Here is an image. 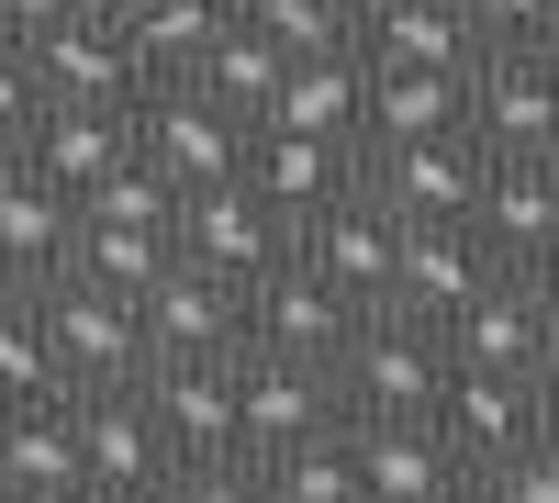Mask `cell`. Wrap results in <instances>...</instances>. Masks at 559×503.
I'll return each instance as SVG.
<instances>
[{
  "label": "cell",
  "instance_id": "1",
  "mask_svg": "<svg viewBox=\"0 0 559 503\" xmlns=\"http://www.w3.org/2000/svg\"><path fill=\"white\" fill-rule=\"evenodd\" d=\"M459 381V358L437 325H414V313H369L358 347L336 358V392H347V426H437V403Z\"/></svg>",
  "mask_w": 559,
  "mask_h": 503
},
{
  "label": "cell",
  "instance_id": "2",
  "mask_svg": "<svg viewBox=\"0 0 559 503\" xmlns=\"http://www.w3.org/2000/svg\"><path fill=\"white\" fill-rule=\"evenodd\" d=\"M247 146H258V134L224 112L213 89H191V79H168V89H146V101H134V157H146L179 202H191V191H224V179H247Z\"/></svg>",
  "mask_w": 559,
  "mask_h": 503
},
{
  "label": "cell",
  "instance_id": "3",
  "mask_svg": "<svg viewBox=\"0 0 559 503\" xmlns=\"http://www.w3.org/2000/svg\"><path fill=\"white\" fill-rule=\"evenodd\" d=\"M34 302H45V347H57V381H68V392H134V381L157 370L146 313H134L123 291L57 280V291H34Z\"/></svg>",
  "mask_w": 559,
  "mask_h": 503
},
{
  "label": "cell",
  "instance_id": "4",
  "mask_svg": "<svg viewBox=\"0 0 559 503\" xmlns=\"http://www.w3.org/2000/svg\"><path fill=\"white\" fill-rule=\"evenodd\" d=\"M236 403H247V459L258 470L292 459V447H313V436H347V392H336V370H313V358L247 347L236 358Z\"/></svg>",
  "mask_w": 559,
  "mask_h": 503
},
{
  "label": "cell",
  "instance_id": "5",
  "mask_svg": "<svg viewBox=\"0 0 559 503\" xmlns=\"http://www.w3.org/2000/svg\"><path fill=\"white\" fill-rule=\"evenodd\" d=\"M146 415L168 436L179 470H213V459H247V403H236V358H157L146 381Z\"/></svg>",
  "mask_w": 559,
  "mask_h": 503
},
{
  "label": "cell",
  "instance_id": "6",
  "mask_svg": "<svg viewBox=\"0 0 559 503\" xmlns=\"http://www.w3.org/2000/svg\"><path fill=\"white\" fill-rule=\"evenodd\" d=\"M481 146L471 134H426V146H369L358 157V191L381 202L392 224H471L481 213Z\"/></svg>",
  "mask_w": 559,
  "mask_h": 503
},
{
  "label": "cell",
  "instance_id": "7",
  "mask_svg": "<svg viewBox=\"0 0 559 503\" xmlns=\"http://www.w3.org/2000/svg\"><path fill=\"white\" fill-rule=\"evenodd\" d=\"M179 258L213 268V280H236V291H258L269 268H292V224H280L247 179H224V191H191V202H179Z\"/></svg>",
  "mask_w": 559,
  "mask_h": 503
},
{
  "label": "cell",
  "instance_id": "8",
  "mask_svg": "<svg viewBox=\"0 0 559 503\" xmlns=\"http://www.w3.org/2000/svg\"><path fill=\"white\" fill-rule=\"evenodd\" d=\"M358 325H369V313L336 280H313L302 258L269 268V280L247 291V347H269V358H313V370H336V358L358 347Z\"/></svg>",
  "mask_w": 559,
  "mask_h": 503
},
{
  "label": "cell",
  "instance_id": "9",
  "mask_svg": "<svg viewBox=\"0 0 559 503\" xmlns=\"http://www.w3.org/2000/svg\"><path fill=\"white\" fill-rule=\"evenodd\" d=\"M471 146L481 157H559V57H481L471 68Z\"/></svg>",
  "mask_w": 559,
  "mask_h": 503
},
{
  "label": "cell",
  "instance_id": "10",
  "mask_svg": "<svg viewBox=\"0 0 559 503\" xmlns=\"http://www.w3.org/2000/svg\"><path fill=\"white\" fill-rule=\"evenodd\" d=\"M313 280H336L358 313H392V280H403V224L369 202V191H347L324 224H302V247H292Z\"/></svg>",
  "mask_w": 559,
  "mask_h": 503
},
{
  "label": "cell",
  "instance_id": "11",
  "mask_svg": "<svg viewBox=\"0 0 559 503\" xmlns=\"http://www.w3.org/2000/svg\"><path fill=\"white\" fill-rule=\"evenodd\" d=\"M503 280V258L471 236V224H403V280H392V313L414 325H459L481 291Z\"/></svg>",
  "mask_w": 559,
  "mask_h": 503
},
{
  "label": "cell",
  "instance_id": "12",
  "mask_svg": "<svg viewBox=\"0 0 559 503\" xmlns=\"http://www.w3.org/2000/svg\"><path fill=\"white\" fill-rule=\"evenodd\" d=\"M68 268H79V202L45 191V179L12 157L0 168V280L12 291H57Z\"/></svg>",
  "mask_w": 559,
  "mask_h": 503
},
{
  "label": "cell",
  "instance_id": "13",
  "mask_svg": "<svg viewBox=\"0 0 559 503\" xmlns=\"http://www.w3.org/2000/svg\"><path fill=\"white\" fill-rule=\"evenodd\" d=\"M448 336V358H459V370H492V381H537V358L559 347V313L515 280V268H503V280L471 302V313H459V325H437Z\"/></svg>",
  "mask_w": 559,
  "mask_h": 503
},
{
  "label": "cell",
  "instance_id": "14",
  "mask_svg": "<svg viewBox=\"0 0 559 503\" xmlns=\"http://www.w3.org/2000/svg\"><path fill=\"white\" fill-rule=\"evenodd\" d=\"M134 313H146V347L157 358H247V291L213 280V268H191V258H179Z\"/></svg>",
  "mask_w": 559,
  "mask_h": 503
},
{
  "label": "cell",
  "instance_id": "15",
  "mask_svg": "<svg viewBox=\"0 0 559 503\" xmlns=\"http://www.w3.org/2000/svg\"><path fill=\"white\" fill-rule=\"evenodd\" d=\"M79 470L102 481V492H168L179 481L168 436L146 415V392H79Z\"/></svg>",
  "mask_w": 559,
  "mask_h": 503
},
{
  "label": "cell",
  "instance_id": "16",
  "mask_svg": "<svg viewBox=\"0 0 559 503\" xmlns=\"http://www.w3.org/2000/svg\"><path fill=\"white\" fill-rule=\"evenodd\" d=\"M247 191L292 224V247H302V224H324L347 191H358V146H313V134H258L247 146Z\"/></svg>",
  "mask_w": 559,
  "mask_h": 503
},
{
  "label": "cell",
  "instance_id": "17",
  "mask_svg": "<svg viewBox=\"0 0 559 503\" xmlns=\"http://www.w3.org/2000/svg\"><path fill=\"white\" fill-rule=\"evenodd\" d=\"M258 134H313V146H358L369 157V57H358V45H336V57H292L280 112Z\"/></svg>",
  "mask_w": 559,
  "mask_h": 503
},
{
  "label": "cell",
  "instance_id": "18",
  "mask_svg": "<svg viewBox=\"0 0 559 503\" xmlns=\"http://www.w3.org/2000/svg\"><path fill=\"white\" fill-rule=\"evenodd\" d=\"M23 57H34V79H45V101H57V112H134V101H146V68H134L123 23L45 34V45H23Z\"/></svg>",
  "mask_w": 559,
  "mask_h": 503
},
{
  "label": "cell",
  "instance_id": "19",
  "mask_svg": "<svg viewBox=\"0 0 559 503\" xmlns=\"http://www.w3.org/2000/svg\"><path fill=\"white\" fill-rule=\"evenodd\" d=\"M437 436L459 447V470H503V459H515V447H537L548 426H537V392L526 381H492V370H459L448 381V403H437Z\"/></svg>",
  "mask_w": 559,
  "mask_h": 503
},
{
  "label": "cell",
  "instance_id": "20",
  "mask_svg": "<svg viewBox=\"0 0 559 503\" xmlns=\"http://www.w3.org/2000/svg\"><path fill=\"white\" fill-rule=\"evenodd\" d=\"M0 492H12V503H68V492H90V470H79V392L12 403V415H0Z\"/></svg>",
  "mask_w": 559,
  "mask_h": 503
},
{
  "label": "cell",
  "instance_id": "21",
  "mask_svg": "<svg viewBox=\"0 0 559 503\" xmlns=\"http://www.w3.org/2000/svg\"><path fill=\"white\" fill-rule=\"evenodd\" d=\"M347 447H358L369 503H459L471 492V470H459V447L437 426H347Z\"/></svg>",
  "mask_w": 559,
  "mask_h": 503
},
{
  "label": "cell",
  "instance_id": "22",
  "mask_svg": "<svg viewBox=\"0 0 559 503\" xmlns=\"http://www.w3.org/2000/svg\"><path fill=\"white\" fill-rule=\"evenodd\" d=\"M23 168L45 179V191L90 202L102 179H123V168H134V112H57V101H45L34 146H23Z\"/></svg>",
  "mask_w": 559,
  "mask_h": 503
},
{
  "label": "cell",
  "instance_id": "23",
  "mask_svg": "<svg viewBox=\"0 0 559 503\" xmlns=\"http://www.w3.org/2000/svg\"><path fill=\"white\" fill-rule=\"evenodd\" d=\"M358 57L369 68H448V79H471L481 45H471V12H459V0H369L358 12Z\"/></svg>",
  "mask_w": 559,
  "mask_h": 503
},
{
  "label": "cell",
  "instance_id": "24",
  "mask_svg": "<svg viewBox=\"0 0 559 503\" xmlns=\"http://www.w3.org/2000/svg\"><path fill=\"white\" fill-rule=\"evenodd\" d=\"M471 236H481L503 268H537V247L559 236V168H548V157H492V168H481Z\"/></svg>",
  "mask_w": 559,
  "mask_h": 503
},
{
  "label": "cell",
  "instance_id": "25",
  "mask_svg": "<svg viewBox=\"0 0 559 503\" xmlns=\"http://www.w3.org/2000/svg\"><path fill=\"white\" fill-rule=\"evenodd\" d=\"M112 23L146 68V89H168V79H202V57L236 34V0H146V12H112Z\"/></svg>",
  "mask_w": 559,
  "mask_h": 503
},
{
  "label": "cell",
  "instance_id": "26",
  "mask_svg": "<svg viewBox=\"0 0 559 503\" xmlns=\"http://www.w3.org/2000/svg\"><path fill=\"white\" fill-rule=\"evenodd\" d=\"M426 134H471V79L369 68V146H426Z\"/></svg>",
  "mask_w": 559,
  "mask_h": 503
},
{
  "label": "cell",
  "instance_id": "27",
  "mask_svg": "<svg viewBox=\"0 0 559 503\" xmlns=\"http://www.w3.org/2000/svg\"><path fill=\"white\" fill-rule=\"evenodd\" d=\"M280 79H292V57H280L269 34H247V23H236V34H224L213 57H202V79H191V89H213V101H224V112H236V123L258 134V123L280 112Z\"/></svg>",
  "mask_w": 559,
  "mask_h": 503
},
{
  "label": "cell",
  "instance_id": "28",
  "mask_svg": "<svg viewBox=\"0 0 559 503\" xmlns=\"http://www.w3.org/2000/svg\"><path fill=\"white\" fill-rule=\"evenodd\" d=\"M57 347H45V302L34 291H0V415L12 403H57Z\"/></svg>",
  "mask_w": 559,
  "mask_h": 503
},
{
  "label": "cell",
  "instance_id": "29",
  "mask_svg": "<svg viewBox=\"0 0 559 503\" xmlns=\"http://www.w3.org/2000/svg\"><path fill=\"white\" fill-rule=\"evenodd\" d=\"M236 23L269 34L280 57H336L358 45V0H236Z\"/></svg>",
  "mask_w": 559,
  "mask_h": 503
},
{
  "label": "cell",
  "instance_id": "30",
  "mask_svg": "<svg viewBox=\"0 0 559 503\" xmlns=\"http://www.w3.org/2000/svg\"><path fill=\"white\" fill-rule=\"evenodd\" d=\"M269 492H280V503H369L347 436H313V447H292V459H269Z\"/></svg>",
  "mask_w": 559,
  "mask_h": 503
},
{
  "label": "cell",
  "instance_id": "31",
  "mask_svg": "<svg viewBox=\"0 0 559 503\" xmlns=\"http://www.w3.org/2000/svg\"><path fill=\"white\" fill-rule=\"evenodd\" d=\"M459 12H471L481 57H548L559 45V0H459Z\"/></svg>",
  "mask_w": 559,
  "mask_h": 503
},
{
  "label": "cell",
  "instance_id": "32",
  "mask_svg": "<svg viewBox=\"0 0 559 503\" xmlns=\"http://www.w3.org/2000/svg\"><path fill=\"white\" fill-rule=\"evenodd\" d=\"M79 213H90V224H179V191H168L146 157H134V168H123V179H102Z\"/></svg>",
  "mask_w": 559,
  "mask_h": 503
},
{
  "label": "cell",
  "instance_id": "33",
  "mask_svg": "<svg viewBox=\"0 0 559 503\" xmlns=\"http://www.w3.org/2000/svg\"><path fill=\"white\" fill-rule=\"evenodd\" d=\"M34 123H45V79H34L23 45H12V57H0V157H23V146H34Z\"/></svg>",
  "mask_w": 559,
  "mask_h": 503
},
{
  "label": "cell",
  "instance_id": "34",
  "mask_svg": "<svg viewBox=\"0 0 559 503\" xmlns=\"http://www.w3.org/2000/svg\"><path fill=\"white\" fill-rule=\"evenodd\" d=\"M481 492H492V503H559V436H537V447H515L503 470H481Z\"/></svg>",
  "mask_w": 559,
  "mask_h": 503
},
{
  "label": "cell",
  "instance_id": "35",
  "mask_svg": "<svg viewBox=\"0 0 559 503\" xmlns=\"http://www.w3.org/2000/svg\"><path fill=\"white\" fill-rule=\"evenodd\" d=\"M168 503H280V492H269V470H258V459H213V470H179V481H168Z\"/></svg>",
  "mask_w": 559,
  "mask_h": 503
},
{
  "label": "cell",
  "instance_id": "36",
  "mask_svg": "<svg viewBox=\"0 0 559 503\" xmlns=\"http://www.w3.org/2000/svg\"><path fill=\"white\" fill-rule=\"evenodd\" d=\"M12 12V45H45V34H90V23H112V0H0Z\"/></svg>",
  "mask_w": 559,
  "mask_h": 503
},
{
  "label": "cell",
  "instance_id": "37",
  "mask_svg": "<svg viewBox=\"0 0 559 503\" xmlns=\"http://www.w3.org/2000/svg\"><path fill=\"white\" fill-rule=\"evenodd\" d=\"M515 280H526V291H537V302H548V313H559V236H548V247H537V268H515Z\"/></svg>",
  "mask_w": 559,
  "mask_h": 503
},
{
  "label": "cell",
  "instance_id": "38",
  "mask_svg": "<svg viewBox=\"0 0 559 503\" xmlns=\"http://www.w3.org/2000/svg\"><path fill=\"white\" fill-rule=\"evenodd\" d=\"M526 392H537V426H548V436H559V347H548V358H537V381H526Z\"/></svg>",
  "mask_w": 559,
  "mask_h": 503
},
{
  "label": "cell",
  "instance_id": "39",
  "mask_svg": "<svg viewBox=\"0 0 559 503\" xmlns=\"http://www.w3.org/2000/svg\"><path fill=\"white\" fill-rule=\"evenodd\" d=\"M68 503H168V492H102V481H90V492H68Z\"/></svg>",
  "mask_w": 559,
  "mask_h": 503
},
{
  "label": "cell",
  "instance_id": "40",
  "mask_svg": "<svg viewBox=\"0 0 559 503\" xmlns=\"http://www.w3.org/2000/svg\"><path fill=\"white\" fill-rule=\"evenodd\" d=\"M0 57H12V12H0Z\"/></svg>",
  "mask_w": 559,
  "mask_h": 503
},
{
  "label": "cell",
  "instance_id": "41",
  "mask_svg": "<svg viewBox=\"0 0 559 503\" xmlns=\"http://www.w3.org/2000/svg\"><path fill=\"white\" fill-rule=\"evenodd\" d=\"M459 503H492V492H481V481H471V492H459Z\"/></svg>",
  "mask_w": 559,
  "mask_h": 503
},
{
  "label": "cell",
  "instance_id": "42",
  "mask_svg": "<svg viewBox=\"0 0 559 503\" xmlns=\"http://www.w3.org/2000/svg\"><path fill=\"white\" fill-rule=\"evenodd\" d=\"M112 12H146V0H112Z\"/></svg>",
  "mask_w": 559,
  "mask_h": 503
},
{
  "label": "cell",
  "instance_id": "43",
  "mask_svg": "<svg viewBox=\"0 0 559 503\" xmlns=\"http://www.w3.org/2000/svg\"><path fill=\"white\" fill-rule=\"evenodd\" d=\"M0 291H12V280H0Z\"/></svg>",
  "mask_w": 559,
  "mask_h": 503
},
{
  "label": "cell",
  "instance_id": "44",
  "mask_svg": "<svg viewBox=\"0 0 559 503\" xmlns=\"http://www.w3.org/2000/svg\"><path fill=\"white\" fill-rule=\"evenodd\" d=\"M358 12H369V0H358Z\"/></svg>",
  "mask_w": 559,
  "mask_h": 503
},
{
  "label": "cell",
  "instance_id": "45",
  "mask_svg": "<svg viewBox=\"0 0 559 503\" xmlns=\"http://www.w3.org/2000/svg\"><path fill=\"white\" fill-rule=\"evenodd\" d=\"M548 57H559V45H548Z\"/></svg>",
  "mask_w": 559,
  "mask_h": 503
},
{
  "label": "cell",
  "instance_id": "46",
  "mask_svg": "<svg viewBox=\"0 0 559 503\" xmlns=\"http://www.w3.org/2000/svg\"><path fill=\"white\" fill-rule=\"evenodd\" d=\"M0 168H12V157H0Z\"/></svg>",
  "mask_w": 559,
  "mask_h": 503
},
{
  "label": "cell",
  "instance_id": "47",
  "mask_svg": "<svg viewBox=\"0 0 559 503\" xmlns=\"http://www.w3.org/2000/svg\"><path fill=\"white\" fill-rule=\"evenodd\" d=\"M0 503H12V492H0Z\"/></svg>",
  "mask_w": 559,
  "mask_h": 503
},
{
  "label": "cell",
  "instance_id": "48",
  "mask_svg": "<svg viewBox=\"0 0 559 503\" xmlns=\"http://www.w3.org/2000/svg\"><path fill=\"white\" fill-rule=\"evenodd\" d=\"M548 168H559V157H548Z\"/></svg>",
  "mask_w": 559,
  "mask_h": 503
}]
</instances>
